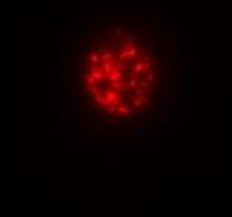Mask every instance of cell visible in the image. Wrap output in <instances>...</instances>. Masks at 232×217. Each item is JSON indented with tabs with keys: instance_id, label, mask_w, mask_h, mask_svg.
Instances as JSON below:
<instances>
[{
	"instance_id": "cell-1",
	"label": "cell",
	"mask_w": 232,
	"mask_h": 217,
	"mask_svg": "<svg viewBox=\"0 0 232 217\" xmlns=\"http://www.w3.org/2000/svg\"><path fill=\"white\" fill-rule=\"evenodd\" d=\"M85 114H87V122H95V119L100 117V112H97L92 105H90V107H87Z\"/></svg>"
},
{
	"instance_id": "cell-2",
	"label": "cell",
	"mask_w": 232,
	"mask_h": 217,
	"mask_svg": "<svg viewBox=\"0 0 232 217\" xmlns=\"http://www.w3.org/2000/svg\"><path fill=\"white\" fill-rule=\"evenodd\" d=\"M122 75H124V72L120 70V68H115V70H112L110 74H109V80L110 82H117L122 79Z\"/></svg>"
},
{
	"instance_id": "cell-3",
	"label": "cell",
	"mask_w": 232,
	"mask_h": 217,
	"mask_svg": "<svg viewBox=\"0 0 232 217\" xmlns=\"http://www.w3.org/2000/svg\"><path fill=\"white\" fill-rule=\"evenodd\" d=\"M107 99H110L112 100V104H115V105H120V100H119V94L114 90V92H105Z\"/></svg>"
},
{
	"instance_id": "cell-4",
	"label": "cell",
	"mask_w": 232,
	"mask_h": 217,
	"mask_svg": "<svg viewBox=\"0 0 232 217\" xmlns=\"http://www.w3.org/2000/svg\"><path fill=\"white\" fill-rule=\"evenodd\" d=\"M145 102H147V97H145V95H142V97H139L137 100H132V102H129V104H130L132 107H140V105H142V104H145Z\"/></svg>"
},
{
	"instance_id": "cell-5",
	"label": "cell",
	"mask_w": 232,
	"mask_h": 217,
	"mask_svg": "<svg viewBox=\"0 0 232 217\" xmlns=\"http://www.w3.org/2000/svg\"><path fill=\"white\" fill-rule=\"evenodd\" d=\"M144 68H145V64H142V62H139L137 65H135V68H134V75H142L144 74Z\"/></svg>"
},
{
	"instance_id": "cell-6",
	"label": "cell",
	"mask_w": 232,
	"mask_h": 217,
	"mask_svg": "<svg viewBox=\"0 0 232 217\" xmlns=\"http://www.w3.org/2000/svg\"><path fill=\"white\" fill-rule=\"evenodd\" d=\"M90 74H92V75H93V77H95V79H97L99 82H102V80H104V77H105L104 70H97V68H93V70L90 72Z\"/></svg>"
},
{
	"instance_id": "cell-7",
	"label": "cell",
	"mask_w": 232,
	"mask_h": 217,
	"mask_svg": "<svg viewBox=\"0 0 232 217\" xmlns=\"http://www.w3.org/2000/svg\"><path fill=\"white\" fill-rule=\"evenodd\" d=\"M102 70H104V74H105V75H109L114 70L112 64H110V62H104V64H102Z\"/></svg>"
},
{
	"instance_id": "cell-8",
	"label": "cell",
	"mask_w": 232,
	"mask_h": 217,
	"mask_svg": "<svg viewBox=\"0 0 232 217\" xmlns=\"http://www.w3.org/2000/svg\"><path fill=\"white\" fill-rule=\"evenodd\" d=\"M119 112L124 114V115H134V112L129 107H125V105H119Z\"/></svg>"
},
{
	"instance_id": "cell-9",
	"label": "cell",
	"mask_w": 232,
	"mask_h": 217,
	"mask_svg": "<svg viewBox=\"0 0 232 217\" xmlns=\"http://www.w3.org/2000/svg\"><path fill=\"white\" fill-rule=\"evenodd\" d=\"M100 57H102V60L104 62H110L114 59V52H105V54H102Z\"/></svg>"
},
{
	"instance_id": "cell-10",
	"label": "cell",
	"mask_w": 232,
	"mask_h": 217,
	"mask_svg": "<svg viewBox=\"0 0 232 217\" xmlns=\"http://www.w3.org/2000/svg\"><path fill=\"white\" fill-rule=\"evenodd\" d=\"M129 85H130L132 88H137V87H139V79H137V75H134L132 79L129 80Z\"/></svg>"
},
{
	"instance_id": "cell-11",
	"label": "cell",
	"mask_w": 232,
	"mask_h": 217,
	"mask_svg": "<svg viewBox=\"0 0 232 217\" xmlns=\"http://www.w3.org/2000/svg\"><path fill=\"white\" fill-rule=\"evenodd\" d=\"M100 54H97V52H95V54H92L90 55V62H92V64H99L100 60H102V57H99Z\"/></svg>"
},
{
	"instance_id": "cell-12",
	"label": "cell",
	"mask_w": 232,
	"mask_h": 217,
	"mask_svg": "<svg viewBox=\"0 0 232 217\" xmlns=\"http://www.w3.org/2000/svg\"><path fill=\"white\" fill-rule=\"evenodd\" d=\"M92 47L90 45H80V54H90Z\"/></svg>"
},
{
	"instance_id": "cell-13",
	"label": "cell",
	"mask_w": 232,
	"mask_h": 217,
	"mask_svg": "<svg viewBox=\"0 0 232 217\" xmlns=\"http://www.w3.org/2000/svg\"><path fill=\"white\" fill-rule=\"evenodd\" d=\"M107 114H110V115L115 117V114H117V107L115 105H109V108H107ZM117 119V117H115Z\"/></svg>"
},
{
	"instance_id": "cell-14",
	"label": "cell",
	"mask_w": 232,
	"mask_h": 217,
	"mask_svg": "<svg viewBox=\"0 0 232 217\" xmlns=\"http://www.w3.org/2000/svg\"><path fill=\"white\" fill-rule=\"evenodd\" d=\"M129 57H130V55H129V50H122L119 54V59H122V60H127Z\"/></svg>"
},
{
	"instance_id": "cell-15",
	"label": "cell",
	"mask_w": 232,
	"mask_h": 217,
	"mask_svg": "<svg viewBox=\"0 0 232 217\" xmlns=\"http://www.w3.org/2000/svg\"><path fill=\"white\" fill-rule=\"evenodd\" d=\"M124 42H125V47L130 48V47H132V44H134V39H132V37H125V39H124Z\"/></svg>"
},
{
	"instance_id": "cell-16",
	"label": "cell",
	"mask_w": 232,
	"mask_h": 217,
	"mask_svg": "<svg viewBox=\"0 0 232 217\" xmlns=\"http://www.w3.org/2000/svg\"><path fill=\"white\" fill-rule=\"evenodd\" d=\"M95 80H97V79H95V77L90 74L89 77H87V85H93V84H95Z\"/></svg>"
},
{
	"instance_id": "cell-17",
	"label": "cell",
	"mask_w": 232,
	"mask_h": 217,
	"mask_svg": "<svg viewBox=\"0 0 232 217\" xmlns=\"http://www.w3.org/2000/svg\"><path fill=\"white\" fill-rule=\"evenodd\" d=\"M127 50H129V55H130V57H137V54H139L135 47H130V48H127Z\"/></svg>"
},
{
	"instance_id": "cell-18",
	"label": "cell",
	"mask_w": 232,
	"mask_h": 217,
	"mask_svg": "<svg viewBox=\"0 0 232 217\" xmlns=\"http://www.w3.org/2000/svg\"><path fill=\"white\" fill-rule=\"evenodd\" d=\"M145 77H147V80L149 82H155V74H154V72H149Z\"/></svg>"
},
{
	"instance_id": "cell-19",
	"label": "cell",
	"mask_w": 232,
	"mask_h": 217,
	"mask_svg": "<svg viewBox=\"0 0 232 217\" xmlns=\"http://www.w3.org/2000/svg\"><path fill=\"white\" fill-rule=\"evenodd\" d=\"M119 92H122V94H127V85H125V84H124V82L120 84V88H119Z\"/></svg>"
},
{
	"instance_id": "cell-20",
	"label": "cell",
	"mask_w": 232,
	"mask_h": 217,
	"mask_svg": "<svg viewBox=\"0 0 232 217\" xmlns=\"http://www.w3.org/2000/svg\"><path fill=\"white\" fill-rule=\"evenodd\" d=\"M89 90H90V92H92L93 95H97V94H99V88L95 87V85H90V88H89Z\"/></svg>"
},
{
	"instance_id": "cell-21",
	"label": "cell",
	"mask_w": 232,
	"mask_h": 217,
	"mask_svg": "<svg viewBox=\"0 0 232 217\" xmlns=\"http://www.w3.org/2000/svg\"><path fill=\"white\" fill-rule=\"evenodd\" d=\"M140 88L147 90V88H149V80H147V82H140Z\"/></svg>"
},
{
	"instance_id": "cell-22",
	"label": "cell",
	"mask_w": 232,
	"mask_h": 217,
	"mask_svg": "<svg viewBox=\"0 0 232 217\" xmlns=\"http://www.w3.org/2000/svg\"><path fill=\"white\" fill-rule=\"evenodd\" d=\"M135 95H137V97H142V95H144V88H142V90H140V87L135 88Z\"/></svg>"
},
{
	"instance_id": "cell-23",
	"label": "cell",
	"mask_w": 232,
	"mask_h": 217,
	"mask_svg": "<svg viewBox=\"0 0 232 217\" xmlns=\"http://www.w3.org/2000/svg\"><path fill=\"white\" fill-rule=\"evenodd\" d=\"M69 102H70V104H72V105H79V99H69Z\"/></svg>"
}]
</instances>
